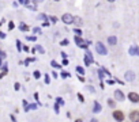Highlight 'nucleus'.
Instances as JSON below:
<instances>
[{"mask_svg":"<svg viewBox=\"0 0 139 122\" xmlns=\"http://www.w3.org/2000/svg\"><path fill=\"white\" fill-rule=\"evenodd\" d=\"M135 79V73L132 72V71H128V72H126V80H128V81H132Z\"/></svg>","mask_w":139,"mask_h":122,"instance_id":"nucleus-6","label":"nucleus"},{"mask_svg":"<svg viewBox=\"0 0 139 122\" xmlns=\"http://www.w3.org/2000/svg\"><path fill=\"white\" fill-rule=\"evenodd\" d=\"M21 27H22V30H25V31H27V30H29V27L26 26V24H21Z\"/></svg>","mask_w":139,"mask_h":122,"instance_id":"nucleus-14","label":"nucleus"},{"mask_svg":"<svg viewBox=\"0 0 139 122\" xmlns=\"http://www.w3.org/2000/svg\"><path fill=\"white\" fill-rule=\"evenodd\" d=\"M100 110H101V109H100V104H98V103H94V111H97V113H98Z\"/></svg>","mask_w":139,"mask_h":122,"instance_id":"nucleus-12","label":"nucleus"},{"mask_svg":"<svg viewBox=\"0 0 139 122\" xmlns=\"http://www.w3.org/2000/svg\"><path fill=\"white\" fill-rule=\"evenodd\" d=\"M75 39H76V42H78V45H79V46H83V45H85V42H83V39H82V38L76 37Z\"/></svg>","mask_w":139,"mask_h":122,"instance_id":"nucleus-11","label":"nucleus"},{"mask_svg":"<svg viewBox=\"0 0 139 122\" xmlns=\"http://www.w3.org/2000/svg\"><path fill=\"white\" fill-rule=\"evenodd\" d=\"M130 119L132 122H139V111L138 110H132L130 113Z\"/></svg>","mask_w":139,"mask_h":122,"instance_id":"nucleus-4","label":"nucleus"},{"mask_svg":"<svg viewBox=\"0 0 139 122\" xmlns=\"http://www.w3.org/2000/svg\"><path fill=\"white\" fill-rule=\"evenodd\" d=\"M61 20H63L65 24H71L72 20H74V16H72L71 14H64V15L61 16Z\"/></svg>","mask_w":139,"mask_h":122,"instance_id":"nucleus-3","label":"nucleus"},{"mask_svg":"<svg viewBox=\"0 0 139 122\" xmlns=\"http://www.w3.org/2000/svg\"><path fill=\"white\" fill-rule=\"evenodd\" d=\"M38 18H40L41 20H45V15H42V14H41V15L38 16Z\"/></svg>","mask_w":139,"mask_h":122,"instance_id":"nucleus-16","label":"nucleus"},{"mask_svg":"<svg viewBox=\"0 0 139 122\" xmlns=\"http://www.w3.org/2000/svg\"><path fill=\"white\" fill-rule=\"evenodd\" d=\"M72 23H75L76 26H82V23H83V22H82V19L79 18V16H75V18H74V20H72Z\"/></svg>","mask_w":139,"mask_h":122,"instance_id":"nucleus-8","label":"nucleus"},{"mask_svg":"<svg viewBox=\"0 0 139 122\" xmlns=\"http://www.w3.org/2000/svg\"><path fill=\"white\" fill-rule=\"evenodd\" d=\"M131 53H132V56H135V54H136V47H135V46L131 47Z\"/></svg>","mask_w":139,"mask_h":122,"instance_id":"nucleus-13","label":"nucleus"},{"mask_svg":"<svg viewBox=\"0 0 139 122\" xmlns=\"http://www.w3.org/2000/svg\"><path fill=\"white\" fill-rule=\"evenodd\" d=\"M114 96H116V99H119V100L124 99V95H123V92L120 91V89H116V91H114Z\"/></svg>","mask_w":139,"mask_h":122,"instance_id":"nucleus-7","label":"nucleus"},{"mask_svg":"<svg viewBox=\"0 0 139 122\" xmlns=\"http://www.w3.org/2000/svg\"><path fill=\"white\" fill-rule=\"evenodd\" d=\"M109 104L112 106V107H114V102H113V100H109Z\"/></svg>","mask_w":139,"mask_h":122,"instance_id":"nucleus-19","label":"nucleus"},{"mask_svg":"<svg viewBox=\"0 0 139 122\" xmlns=\"http://www.w3.org/2000/svg\"><path fill=\"white\" fill-rule=\"evenodd\" d=\"M128 99H130L131 102H134V103H138V102H139V95H138L136 92H130V94H128Z\"/></svg>","mask_w":139,"mask_h":122,"instance_id":"nucleus-5","label":"nucleus"},{"mask_svg":"<svg viewBox=\"0 0 139 122\" xmlns=\"http://www.w3.org/2000/svg\"><path fill=\"white\" fill-rule=\"evenodd\" d=\"M34 77H37V79L40 77V72H34Z\"/></svg>","mask_w":139,"mask_h":122,"instance_id":"nucleus-18","label":"nucleus"},{"mask_svg":"<svg viewBox=\"0 0 139 122\" xmlns=\"http://www.w3.org/2000/svg\"><path fill=\"white\" fill-rule=\"evenodd\" d=\"M19 2H21V3H25V0H19Z\"/></svg>","mask_w":139,"mask_h":122,"instance_id":"nucleus-22","label":"nucleus"},{"mask_svg":"<svg viewBox=\"0 0 139 122\" xmlns=\"http://www.w3.org/2000/svg\"><path fill=\"white\" fill-rule=\"evenodd\" d=\"M93 61V57H92V53H86V64H90Z\"/></svg>","mask_w":139,"mask_h":122,"instance_id":"nucleus-10","label":"nucleus"},{"mask_svg":"<svg viewBox=\"0 0 139 122\" xmlns=\"http://www.w3.org/2000/svg\"><path fill=\"white\" fill-rule=\"evenodd\" d=\"M55 2H60V0H55Z\"/></svg>","mask_w":139,"mask_h":122,"instance_id":"nucleus-23","label":"nucleus"},{"mask_svg":"<svg viewBox=\"0 0 139 122\" xmlns=\"http://www.w3.org/2000/svg\"><path fill=\"white\" fill-rule=\"evenodd\" d=\"M51 20H52V23H55L56 22V16H51Z\"/></svg>","mask_w":139,"mask_h":122,"instance_id":"nucleus-17","label":"nucleus"},{"mask_svg":"<svg viewBox=\"0 0 139 122\" xmlns=\"http://www.w3.org/2000/svg\"><path fill=\"white\" fill-rule=\"evenodd\" d=\"M113 118H114V121H117V122H123L124 121V114H123L120 110H114L113 111Z\"/></svg>","mask_w":139,"mask_h":122,"instance_id":"nucleus-2","label":"nucleus"},{"mask_svg":"<svg viewBox=\"0 0 139 122\" xmlns=\"http://www.w3.org/2000/svg\"><path fill=\"white\" fill-rule=\"evenodd\" d=\"M95 50H97L98 54H102V56H105L106 53H108V52H106V47H105L104 44H101V42H97V44H95Z\"/></svg>","mask_w":139,"mask_h":122,"instance_id":"nucleus-1","label":"nucleus"},{"mask_svg":"<svg viewBox=\"0 0 139 122\" xmlns=\"http://www.w3.org/2000/svg\"><path fill=\"white\" fill-rule=\"evenodd\" d=\"M108 42H109L111 45H116V44H117V38H116V37H109V38H108Z\"/></svg>","mask_w":139,"mask_h":122,"instance_id":"nucleus-9","label":"nucleus"},{"mask_svg":"<svg viewBox=\"0 0 139 122\" xmlns=\"http://www.w3.org/2000/svg\"><path fill=\"white\" fill-rule=\"evenodd\" d=\"M108 2H109V3H113V2H114V0H108Z\"/></svg>","mask_w":139,"mask_h":122,"instance_id":"nucleus-21","label":"nucleus"},{"mask_svg":"<svg viewBox=\"0 0 139 122\" xmlns=\"http://www.w3.org/2000/svg\"><path fill=\"white\" fill-rule=\"evenodd\" d=\"M36 2H37V3H42V2H44V0H36Z\"/></svg>","mask_w":139,"mask_h":122,"instance_id":"nucleus-20","label":"nucleus"},{"mask_svg":"<svg viewBox=\"0 0 139 122\" xmlns=\"http://www.w3.org/2000/svg\"><path fill=\"white\" fill-rule=\"evenodd\" d=\"M61 45H64V46H65V45H68V41H67V39H64V41H61Z\"/></svg>","mask_w":139,"mask_h":122,"instance_id":"nucleus-15","label":"nucleus"}]
</instances>
